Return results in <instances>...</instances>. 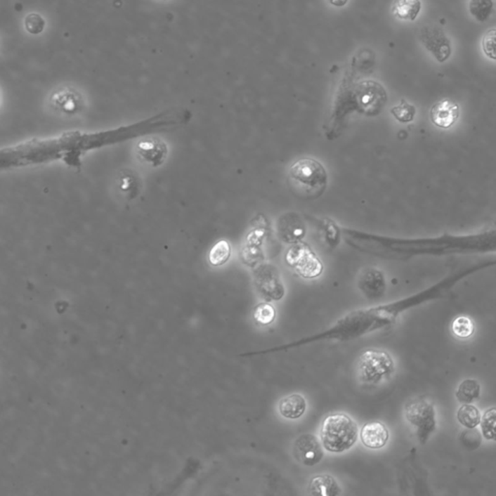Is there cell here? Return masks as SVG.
<instances>
[{
    "mask_svg": "<svg viewBox=\"0 0 496 496\" xmlns=\"http://www.w3.org/2000/svg\"><path fill=\"white\" fill-rule=\"evenodd\" d=\"M328 181V173L324 165L314 158H301L289 169V186L301 198L318 199L326 191Z\"/></svg>",
    "mask_w": 496,
    "mask_h": 496,
    "instance_id": "1",
    "label": "cell"
},
{
    "mask_svg": "<svg viewBox=\"0 0 496 496\" xmlns=\"http://www.w3.org/2000/svg\"><path fill=\"white\" fill-rule=\"evenodd\" d=\"M359 437V428L351 417L344 413L329 414L320 429L321 443L329 452L339 454L348 451Z\"/></svg>",
    "mask_w": 496,
    "mask_h": 496,
    "instance_id": "2",
    "label": "cell"
},
{
    "mask_svg": "<svg viewBox=\"0 0 496 496\" xmlns=\"http://www.w3.org/2000/svg\"><path fill=\"white\" fill-rule=\"evenodd\" d=\"M358 377L365 384H378L395 372V363L388 352L368 349L360 355L358 362Z\"/></svg>",
    "mask_w": 496,
    "mask_h": 496,
    "instance_id": "3",
    "label": "cell"
},
{
    "mask_svg": "<svg viewBox=\"0 0 496 496\" xmlns=\"http://www.w3.org/2000/svg\"><path fill=\"white\" fill-rule=\"evenodd\" d=\"M405 417L409 423L415 426L419 441L422 444L426 443L436 428L433 406L424 398H416L405 405Z\"/></svg>",
    "mask_w": 496,
    "mask_h": 496,
    "instance_id": "4",
    "label": "cell"
},
{
    "mask_svg": "<svg viewBox=\"0 0 496 496\" xmlns=\"http://www.w3.org/2000/svg\"><path fill=\"white\" fill-rule=\"evenodd\" d=\"M286 262L299 275L308 280L318 278L323 273V264L308 245L294 244L288 250Z\"/></svg>",
    "mask_w": 496,
    "mask_h": 496,
    "instance_id": "5",
    "label": "cell"
},
{
    "mask_svg": "<svg viewBox=\"0 0 496 496\" xmlns=\"http://www.w3.org/2000/svg\"><path fill=\"white\" fill-rule=\"evenodd\" d=\"M354 93L358 108L367 116H377L387 103L385 89L375 81L360 84Z\"/></svg>",
    "mask_w": 496,
    "mask_h": 496,
    "instance_id": "6",
    "label": "cell"
},
{
    "mask_svg": "<svg viewBox=\"0 0 496 496\" xmlns=\"http://www.w3.org/2000/svg\"><path fill=\"white\" fill-rule=\"evenodd\" d=\"M419 39L424 48L439 63H444L452 55V42L444 30L436 25H426L419 32Z\"/></svg>",
    "mask_w": 496,
    "mask_h": 496,
    "instance_id": "7",
    "label": "cell"
},
{
    "mask_svg": "<svg viewBox=\"0 0 496 496\" xmlns=\"http://www.w3.org/2000/svg\"><path fill=\"white\" fill-rule=\"evenodd\" d=\"M255 285L259 292L267 300L278 301L285 296V289L280 275L270 265L261 266L255 270Z\"/></svg>",
    "mask_w": 496,
    "mask_h": 496,
    "instance_id": "8",
    "label": "cell"
},
{
    "mask_svg": "<svg viewBox=\"0 0 496 496\" xmlns=\"http://www.w3.org/2000/svg\"><path fill=\"white\" fill-rule=\"evenodd\" d=\"M323 445L313 434H301L294 443L293 452L296 459L306 466H314L323 459Z\"/></svg>",
    "mask_w": 496,
    "mask_h": 496,
    "instance_id": "9",
    "label": "cell"
},
{
    "mask_svg": "<svg viewBox=\"0 0 496 496\" xmlns=\"http://www.w3.org/2000/svg\"><path fill=\"white\" fill-rule=\"evenodd\" d=\"M358 286L367 299L378 300L385 294V276L378 268H365L360 273Z\"/></svg>",
    "mask_w": 496,
    "mask_h": 496,
    "instance_id": "10",
    "label": "cell"
},
{
    "mask_svg": "<svg viewBox=\"0 0 496 496\" xmlns=\"http://www.w3.org/2000/svg\"><path fill=\"white\" fill-rule=\"evenodd\" d=\"M278 234L283 242L288 244H300L306 236V226L301 217L295 212H289L278 221Z\"/></svg>",
    "mask_w": 496,
    "mask_h": 496,
    "instance_id": "11",
    "label": "cell"
},
{
    "mask_svg": "<svg viewBox=\"0 0 496 496\" xmlns=\"http://www.w3.org/2000/svg\"><path fill=\"white\" fill-rule=\"evenodd\" d=\"M459 117V105L450 99L437 102L431 110V122L440 129H450L455 124Z\"/></svg>",
    "mask_w": 496,
    "mask_h": 496,
    "instance_id": "12",
    "label": "cell"
},
{
    "mask_svg": "<svg viewBox=\"0 0 496 496\" xmlns=\"http://www.w3.org/2000/svg\"><path fill=\"white\" fill-rule=\"evenodd\" d=\"M390 432L387 426L381 422H370L360 431V440L367 448L377 450L388 443Z\"/></svg>",
    "mask_w": 496,
    "mask_h": 496,
    "instance_id": "13",
    "label": "cell"
},
{
    "mask_svg": "<svg viewBox=\"0 0 496 496\" xmlns=\"http://www.w3.org/2000/svg\"><path fill=\"white\" fill-rule=\"evenodd\" d=\"M306 398L300 393H292L283 398L278 405V410L280 415L290 420H296L301 418L306 413Z\"/></svg>",
    "mask_w": 496,
    "mask_h": 496,
    "instance_id": "14",
    "label": "cell"
},
{
    "mask_svg": "<svg viewBox=\"0 0 496 496\" xmlns=\"http://www.w3.org/2000/svg\"><path fill=\"white\" fill-rule=\"evenodd\" d=\"M309 492L314 496H337L341 495V488L334 477L328 474L317 475L311 479Z\"/></svg>",
    "mask_w": 496,
    "mask_h": 496,
    "instance_id": "15",
    "label": "cell"
},
{
    "mask_svg": "<svg viewBox=\"0 0 496 496\" xmlns=\"http://www.w3.org/2000/svg\"><path fill=\"white\" fill-rule=\"evenodd\" d=\"M422 10L421 0H395L392 6L393 16L403 20L413 22Z\"/></svg>",
    "mask_w": 496,
    "mask_h": 496,
    "instance_id": "16",
    "label": "cell"
},
{
    "mask_svg": "<svg viewBox=\"0 0 496 496\" xmlns=\"http://www.w3.org/2000/svg\"><path fill=\"white\" fill-rule=\"evenodd\" d=\"M457 400L464 405H470L479 400L481 396V385L474 379L462 381L456 393Z\"/></svg>",
    "mask_w": 496,
    "mask_h": 496,
    "instance_id": "17",
    "label": "cell"
},
{
    "mask_svg": "<svg viewBox=\"0 0 496 496\" xmlns=\"http://www.w3.org/2000/svg\"><path fill=\"white\" fill-rule=\"evenodd\" d=\"M232 254L231 244L227 240H221L212 247L209 253V264L219 267L228 262Z\"/></svg>",
    "mask_w": 496,
    "mask_h": 496,
    "instance_id": "18",
    "label": "cell"
},
{
    "mask_svg": "<svg viewBox=\"0 0 496 496\" xmlns=\"http://www.w3.org/2000/svg\"><path fill=\"white\" fill-rule=\"evenodd\" d=\"M481 413L476 406L464 405L457 411V421L465 428L473 429L481 424Z\"/></svg>",
    "mask_w": 496,
    "mask_h": 496,
    "instance_id": "19",
    "label": "cell"
},
{
    "mask_svg": "<svg viewBox=\"0 0 496 496\" xmlns=\"http://www.w3.org/2000/svg\"><path fill=\"white\" fill-rule=\"evenodd\" d=\"M320 228L325 242H326L329 247H337L339 244L342 232L341 230L339 229V227L337 226L336 222L332 221V219L324 218L323 221L320 222Z\"/></svg>",
    "mask_w": 496,
    "mask_h": 496,
    "instance_id": "20",
    "label": "cell"
},
{
    "mask_svg": "<svg viewBox=\"0 0 496 496\" xmlns=\"http://www.w3.org/2000/svg\"><path fill=\"white\" fill-rule=\"evenodd\" d=\"M493 10V0H470L469 12L478 22L488 20Z\"/></svg>",
    "mask_w": 496,
    "mask_h": 496,
    "instance_id": "21",
    "label": "cell"
},
{
    "mask_svg": "<svg viewBox=\"0 0 496 496\" xmlns=\"http://www.w3.org/2000/svg\"><path fill=\"white\" fill-rule=\"evenodd\" d=\"M481 431L487 440L496 442V407L485 411L481 420Z\"/></svg>",
    "mask_w": 496,
    "mask_h": 496,
    "instance_id": "22",
    "label": "cell"
},
{
    "mask_svg": "<svg viewBox=\"0 0 496 496\" xmlns=\"http://www.w3.org/2000/svg\"><path fill=\"white\" fill-rule=\"evenodd\" d=\"M275 308L268 303L258 304L253 311V318L258 324L264 325V326L272 324L275 320Z\"/></svg>",
    "mask_w": 496,
    "mask_h": 496,
    "instance_id": "23",
    "label": "cell"
},
{
    "mask_svg": "<svg viewBox=\"0 0 496 496\" xmlns=\"http://www.w3.org/2000/svg\"><path fill=\"white\" fill-rule=\"evenodd\" d=\"M391 112L401 124H407L412 122L416 115V108L413 105L409 104L407 101L403 99L400 104L393 107Z\"/></svg>",
    "mask_w": 496,
    "mask_h": 496,
    "instance_id": "24",
    "label": "cell"
},
{
    "mask_svg": "<svg viewBox=\"0 0 496 496\" xmlns=\"http://www.w3.org/2000/svg\"><path fill=\"white\" fill-rule=\"evenodd\" d=\"M452 332L459 339H469L474 332V324L469 317H457L452 322Z\"/></svg>",
    "mask_w": 496,
    "mask_h": 496,
    "instance_id": "25",
    "label": "cell"
},
{
    "mask_svg": "<svg viewBox=\"0 0 496 496\" xmlns=\"http://www.w3.org/2000/svg\"><path fill=\"white\" fill-rule=\"evenodd\" d=\"M483 52L490 60H496V28L488 30L483 37Z\"/></svg>",
    "mask_w": 496,
    "mask_h": 496,
    "instance_id": "26",
    "label": "cell"
},
{
    "mask_svg": "<svg viewBox=\"0 0 496 496\" xmlns=\"http://www.w3.org/2000/svg\"><path fill=\"white\" fill-rule=\"evenodd\" d=\"M27 22H32V27L28 28V30H30V32L38 33L42 30L43 27H39V25L37 24L39 22H42L43 20L41 19L39 16H37V15H30V16L27 18Z\"/></svg>",
    "mask_w": 496,
    "mask_h": 496,
    "instance_id": "27",
    "label": "cell"
},
{
    "mask_svg": "<svg viewBox=\"0 0 496 496\" xmlns=\"http://www.w3.org/2000/svg\"><path fill=\"white\" fill-rule=\"evenodd\" d=\"M134 183L135 181L133 176L125 175L120 178L119 188L122 189V191H131L133 184Z\"/></svg>",
    "mask_w": 496,
    "mask_h": 496,
    "instance_id": "28",
    "label": "cell"
},
{
    "mask_svg": "<svg viewBox=\"0 0 496 496\" xmlns=\"http://www.w3.org/2000/svg\"><path fill=\"white\" fill-rule=\"evenodd\" d=\"M329 4L336 7H344L347 4L348 0H329Z\"/></svg>",
    "mask_w": 496,
    "mask_h": 496,
    "instance_id": "29",
    "label": "cell"
}]
</instances>
